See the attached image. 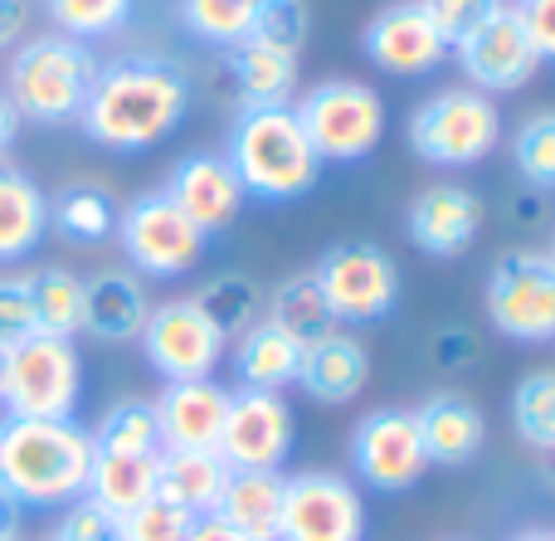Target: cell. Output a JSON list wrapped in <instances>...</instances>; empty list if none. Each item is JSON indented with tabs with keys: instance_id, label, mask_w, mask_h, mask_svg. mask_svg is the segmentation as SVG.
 Listing matches in <instances>:
<instances>
[{
	"instance_id": "1",
	"label": "cell",
	"mask_w": 555,
	"mask_h": 541,
	"mask_svg": "<svg viewBox=\"0 0 555 541\" xmlns=\"http://www.w3.org/2000/svg\"><path fill=\"white\" fill-rule=\"evenodd\" d=\"M191 113V78L162 54H122L98 68L83 103V132L107 152H152Z\"/></svg>"
},
{
	"instance_id": "2",
	"label": "cell",
	"mask_w": 555,
	"mask_h": 541,
	"mask_svg": "<svg viewBox=\"0 0 555 541\" xmlns=\"http://www.w3.org/2000/svg\"><path fill=\"white\" fill-rule=\"evenodd\" d=\"M93 435L74 420H5L0 488L20 507H68L88 493Z\"/></svg>"
},
{
	"instance_id": "3",
	"label": "cell",
	"mask_w": 555,
	"mask_h": 541,
	"mask_svg": "<svg viewBox=\"0 0 555 541\" xmlns=\"http://www.w3.org/2000/svg\"><path fill=\"white\" fill-rule=\"evenodd\" d=\"M224 156H230L244 195L269 201V205L302 201V195L322 181V156L307 142L293 103L287 107H240Z\"/></svg>"
},
{
	"instance_id": "4",
	"label": "cell",
	"mask_w": 555,
	"mask_h": 541,
	"mask_svg": "<svg viewBox=\"0 0 555 541\" xmlns=\"http://www.w3.org/2000/svg\"><path fill=\"white\" fill-rule=\"evenodd\" d=\"M98 54L83 39L68 35H35L10 54L5 68V103L15 117L39 127H64L83 117V103L98 83Z\"/></svg>"
},
{
	"instance_id": "5",
	"label": "cell",
	"mask_w": 555,
	"mask_h": 541,
	"mask_svg": "<svg viewBox=\"0 0 555 541\" xmlns=\"http://www.w3.org/2000/svg\"><path fill=\"white\" fill-rule=\"evenodd\" d=\"M502 142V113L478 88H439L410 113V152L429 166H478Z\"/></svg>"
},
{
	"instance_id": "6",
	"label": "cell",
	"mask_w": 555,
	"mask_h": 541,
	"mask_svg": "<svg viewBox=\"0 0 555 541\" xmlns=\"http://www.w3.org/2000/svg\"><path fill=\"white\" fill-rule=\"evenodd\" d=\"M312 152L326 162H361L385 137V103L361 78H322L293 103Z\"/></svg>"
},
{
	"instance_id": "7",
	"label": "cell",
	"mask_w": 555,
	"mask_h": 541,
	"mask_svg": "<svg viewBox=\"0 0 555 541\" xmlns=\"http://www.w3.org/2000/svg\"><path fill=\"white\" fill-rule=\"evenodd\" d=\"M83 400V357L64 337H25L5 361V420H74Z\"/></svg>"
},
{
	"instance_id": "8",
	"label": "cell",
	"mask_w": 555,
	"mask_h": 541,
	"mask_svg": "<svg viewBox=\"0 0 555 541\" xmlns=\"http://www.w3.org/2000/svg\"><path fill=\"white\" fill-rule=\"evenodd\" d=\"M488 318L502 337L555 342V259L546 249H507L488 273Z\"/></svg>"
},
{
	"instance_id": "9",
	"label": "cell",
	"mask_w": 555,
	"mask_h": 541,
	"mask_svg": "<svg viewBox=\"0 0 555 541\" xmlns=\"http://www.w3.org/2000/svg\"><path fill=\"white\" fill-rule=\"evenodd\" d=\"M117 240H122L127 263L146 279H181L205 254V234L166 191H146L132 205H122L117 210Z\"/></svg>"
},
{
	"instance_id": "10",
	"label": "cell",
	"mask_w": 555,
	"mask_h": 541,
	"mask_svg": "<svg viewBox=\"0 0 555 541\" xmlns=\"http://www.w3.org/2000/svg\"><path fill=\"white\" fill-rule=\"evenodd\" d=\"M317 288L336 322H380L400 302V269L395 259L371 240H346L317 259Z\"/></svg>"
},
{
	"instance_id": "11",
	"label": "cell",
	"mask_w": 555,
	"mask_h": 541,
	"mask_svg": "<svg viewBox=\"0 0 555 541\" xmlns=\"http://www.w3.org/2000/svg\"><path fill=\"white\" fill-rule=\"evenodd\" d=\"M365 498L351 478L307 468L283 484V523L278 541H361Z\"/></svg>"
},
{
	"instance_id": "12",
	"label": "cell",
	"mask_w": 555,
	"mask_h": 541,
	"mask_svg": "<svg viewBox=\"0 0 555 541\" xmlns=\"http://www.w3.org/2000/svg\"><path fill=\"white\" fill-rule=\"evenodd\" d=\"M142 351L152 361V371L162 381H205L215 376L224 347L230 342L215 332V322L195 308V298H171V302H152L142 327Z\"/></svg>"
},
{
	"instance_id": "13",
	"label": "cell",
	"mask_w": 555,
	"mask_h": 541,
	"mask_svg": "<svg viewBox=\"0 0 555 541\" xmlns=\"http://www.w3.org/2000/svg\"><path fill=\"white\" fill-rule=\"evenodd\" d=\"M351 464L356 478L371 484L375 493H404L429 474V454H424L414 410H375L356 425L351 435Z\"/></svg>"
},
{
	"instance_id": "14",
	"label": "cell",
	"mask_w": 555,
	"mask_h": 541,
	"mask_svg": "<svg viewBox=\"0 0 555 541\" xmlns=\"http://www.w3.org/2000/svg\"><path fill=\"white\" fill-rule=\"evenodd\" d=\"M293 405L283 390H230L220 429V459L230 468H278L293 454Z\"/></svg>"
},
{
	"instance_id": "15",
	"label": "cell",
	"mask_w": 555,
	"mask_h": 541,
	"mask_svg": "<svg viewBox=\"0 0 555 541\" xmlns=\"http://www.w3.org/2000/svg\"><path fill=\"white\" fill-rule=\"evenodd\" d=\"M459 64H463V74H468V88L492 98V93H517V88H527L541 68V54H537V44H531L527 25H521L517 5H502L488 25L473 29L459 44Z\"/></svg>"
},
{
	"instance_id": "16",
	"label": "cell",
	"mask_w": 555,
	"mask_h": 541,
	"mask_svg": "<svg viewBox=\"0 0 555 541\" xmlns=\"http://www.w3.org/2000/svg\"><path fill=\"white\" fill-rule=\"evenodd\" d=\"M361 49L375 68L395 78H424L449 59V44H443V35L434 29L429 10L420 0H395V5L375 10L361 35Z\"/></svg>"
},
{
	"instance_id": "17",
	"label": "cell",
	"mask_w": 555,
	"mask_h": 541,
	"mask_svg": "<svg viewBox=\"0 0 555 541\" xmlns=\"http://www.w3.org/2000/svg\"><path fill=\"white\" fill-rule=\"evenodd\" d=\"M166 195L191 215V224L205 240L230 230V224L240 220L244 201H249L224 152H191L185 162H176L171 181H166Z\"/></svg>"
},
{
	"instance_id": "18",
	"label": "cell",
	"mask_w": 555,
	"mask_h": 541,
	"mask_svg": "<svg viewBox=\"0 0 555 541\" xmlns=\"http://www.w3.org/2000/svg\"><path fill=\"white\" fill-rule=\"evenodd\" d=\"M404 224H410V240L420 244L424 254H434V259H459V254L473 249V240H478V230H482V201L468 185H453V181L424 185V191L414 195Z\"/></svg>"
},
{
	"instance_id": "19",
	"label": "cell",
	"mask_w": 555,
	"mask_h": 541,
	"mask_svg": "<svg viewBox=\"0 0 555 541\" xmlns=\"http://www.w3.org/2000/svg\"><path fill=\"white\" fill-rule=\"evenodd\" d=\"M224 410H230V390H224L215 376L166 381L162 400H156L162 449H215V454H220Z\"/></svg>"
},
{
	"instance_id": "20",
	"label": "cell",
	"mask_w": 555,
	"mask_h": 541,
	"mask_svg": "<svg viewBox=\"0 0 555 541\" xmlns=\"http://www.w3.org/2000/svg\"><path fill=\"white\" fill-rule=\"evenodd\" d=\"M414 425H420L429 464H443V468L473 464V459L482 454V445H488V420H482V410L473 405L463 390H439V396H429L414 410Z\"/></svg>"
},
{
	"instance_id": "21",
	"label": "cell",
	"mask_w": 555,
	"mask_h": 541,
	"mask_svg": "<svg viewBox=\"0 0 555 541\" xmlns=\"http://www.w3.org/2000/svg\"><path fill=\"white\" fill-rule=\"evenodd\" d=\"M146 283L127 269H103L93 279H83V332L98 342H137L146 327Z\"/></svg>"
},
{
	"instance_id": "22",
	"label": "cell",
	"mask_w": 555,
	"mask_h": 541,
	"mask_svg": "<svg viewBox=\"0 0 555 541\" xmlns=\"http://www.w3.org/2000/svg\"><path fill=\"white\" fill-rule=\"evenodd\" d=\"M371 376V357L351 332H332L322 342L302 347V366H297V386L317 400V405H351L365 390Z\"/></svg>"
},
{
	"instance_id": "23",
	"label": "cell",
	"mask_w": 555,
	"mask_h": 541,
	"mask_svg": "<svg viewBox=\"0 0 555 541\" xmlns=\"http://www.w3.org/2000/svg\"><path fill=\"white\" fill-rule=\"evenodd\" d=\"M234 468L215 449H162L156 459V498L191 517H210L224 498Z\"/></svg>"
},
{
	"instance_id": "24",
	"label": "cell",
	"mask_w": 555,
	"mask_h": 541,
	"mask_svg": "<svg viewBox=\"0 0 555 541\" xmlns=\"http://www.w3.org/2000/svg\"><path fill=\"white\" fill-rule=\"evenodd\" d=\"M49 234V195L20 166L0 162V263H20Z\"/></svg>"
},
{
	"instance_id": "25",
	"label": "cell",
	"mask_w": 555,
	"mask_h": 541,
	"mask_svg": "<svg viewBox=\"0 0 555 541\" xmlns=\"http://www.w3.org/2000/svg\"><path fill=\"white\" fill-rule=\"evenodd\" d=\"M283 484L278 468H234L224 498L215 513L230 527H240L249 541H278V523H283Z\"/></svg>"
},
{
	"instance_id": "26",
	"label": "cell",
	"mask_w": 555,
	"mask_h": 541,
	"mask_svg": "<svg viewBox=\"0 0 555 541\" xmlns=\"http://www.w3.org/2000/svg\"><path fill=\"white\" fill-rule=\"evenodd\" d=\"M156 459L162 454H117V449H93V474H88V503L113 513L122 523L142 503L156 498Z\"/></svg>"
},
{
	"instance_id": "27",
	"label": "cell",
	"mask_w": 555,
	"mask_h": 541,
	"mask_svg": "<svg viewBox=\"0 0 555 541\" xmlns=\"http://www.w3.org/2000/svg\"><path fill=\"white\" fill-rule=\"evenodd\" d=\"M234 376L244 390H283L297 386V366H302V342H293L283 327L259 318L244 337H234Z\"/></svg>"
},
{
	"instance_id": "28",
	"label": "cell",
	"mask_w": 555,
	"mask_h": 541,
	"mask_svg": "<svg viewBox=\"0 0 555 541\" xmlns=\"http://www.w3.org/2000/svg\"><path fill=\"white\" fill-rule=\"evenodd\" d=\"M230 74L240 88V107H287L297 93V54L244 39L230 49Z\"/></svg>"
},
{
	"instance_id": "29",
	"label": "cell",
	"mask_w": 555,
	"mask_h": 541,
	"mask_svg": "<svg viewBox=\"0 0 555 541\" xmlns=\"http://www.w3.org/2000/svg\"><path fill=\"white\" fill-rule=\"evenodd\" d=\"M49 230H59L68 244H78V249L107 244L117 234V201L93 181L64 185L59 201H49Z\"/></svg>"
},
{
	"instance_id": "30",
	"label": "cell",
	"mask_w": 555,
	"mask_h": 541,
	"mask_svg": "<svg viewBox=\"0 0 555 541\" xmlns=\"http://www.w3.org/2000/svg\"><path fill=\"white\" fill-rule=\"evenodd\" d=\"M269 322L283 327L293 342H302V347L332 337L336 318H332V308H326L322 288H317V273H293V279L278 283L269 298Z\"/></svg>"
},
{
	"instance_id": "31",
	"label": "cell",
	"mask_w": 555,
	"mask_h": 541,
	"mask_svg": "<svg viewBox=\"0 0 555 541\" xmlns=\"http://www.w3.org/2000/svg\"><path fill=\"white\" fill-rule=\"evenodd\" d=\"M29 298H35V322L44 337L74 342L83 332V279L68 269H39L29 273Z\"/></svg>"
},
{
	"instance_id": "32",
	"label": "cell",
	"mask_w": 555,
	"mask_h": 541,
	"mask_svg": "<svg viewBox=\"0 0 555 541\" xmlns=\"http://www.w3.org/2000/svg\"><path fill=\"white\" fill-rule=\"evenodd\" d=\"M195 308L215 322V332H220L224 342H234V337H244V332L259 322L263 293H259V283H254L249 273H220V279L201 283Z\"/></svg>"
},
{
	"instance_id": "33",
	"label": "cell",
	"mask_w": 555,
	"mask_h": 541,
	"mask_svg": "<svg viewBox=\"0 0 555 541\" xmlns=\"http://www.w3.org/2000/svg\"><path fill=\"white\" fill-rule=\"evenodd\" d=\"M512 425H517L521 445L555 454V371L551 366L517 381V390H512Z\"/></svg>"
},
{
	"instance_id": "34",
	"label": "cell",
	"mask_w": 555,
	"mask_h": 541,
	"mask_svg": "<svg viewBox=\"0 0 555 541\" xmlns=\"http://www.w3.org/2000/svg\"><path fill=\"white\" fill-rule=\"evenodd\" d=\"M93 435V449H117V454H162V429H156L152 400H117Z\"/></svg>"
},
{
	"instance_id": "35",
	"label": "cell",
	"mask_w": 555,
	"mask_h": 541,
	"mask_svg": "<svg viewBox=\"0 0 555 541\" xmlns=\"http://www.w3.org/2000/svg\"><path fill=\"white\" fill-rule=\"evenodd\" d=\"M254 0H181V20L191 35H201L205 44L234 49L249 39L254 29Z\"/></svg>"
},
{
	"instance_id": "36",
	"label": "cell",
	"mask_w": 555,
	"mask_h": 541,
	"mask_svg": "<svg viewBox=\"0 0 555 541\" xmlns=\"http://www.w3.org/2000/svg\"><path fill=\"white\" fill-rule=\"evenodd\" d=\"M49 20L59 25V35L68 39H103L132 20V0H44Z\"/></svg>"
},
{
	"instance_id": "37",
	"label": "cell",
	"mask_w": 555,
	"mask_h": 541,
	"mask_svg": "<svg viewBox=\"0 0 555 541\" xmlns=\"http://www.w3.org/2000/svg\"><path fill=\"white\" fill-rule=\"evenodd\" d=\"M512 162H517L521 181L537 191H555V107L531 113L512 137Z\"/></svg>"
},
{
	"instance_id": "38",
	"label": "cell",
	"mask_w": 555,
	"mask_h": 541,
	"mask_svg": "<svg viewBox=\"0 0 555 541\" xmlns=\"http://www.w3.org/2000/svg\"><path fill=\"white\" fill-rule=\"evenodd\" d=\"M307 35H312V15H307L302 0H269V5L254 10L249 39H259V44H273L283 54H302Z\"/></svg>"
},
{
	"instance_id": "39",
	"label": "cell",
	"mask_w": 555,
	"mask_h": 541,
	"mask_svg": "<svg viewBox=\"0 0 555 541\" xmlns=\"http://www.w3.org/2000/svg\"><path fill=\"white\" fill-rule=\"evenodd\" d=\"M424 10H429V20H434V29L443 35V44L449 49H459L463 39L473 35V29H482L492 15H498L507 0H420Z\"/></svg>"
},
{
	"instance_id": "40",
	"label": "cell",
	"mask_w": 555,
	"mask_h": 541,
	"mask_svg": "<svg viewBox=\"0 0 555 541\" xmlns=\"http://www.w3.org/2000/svg\"><path fill=\"white\" fill-rule=\"evenodd\" d=\"M191 513H181L176 503H162V498H152V503H142L137 513L122 517V541H185L191 537Z\"/></svg>"
},
{
	"instance_id": "41",
	"label": "cell",
	"mask_w": 555,
	"mask_h": 541,
	"mask_svg": "<svg viewBox=\"0 0 555 541\" xmlns=\"http://www.w3.org/2000/svg\"><path fill=\"white\" fill-rule=\"evenodd\" d=\"M39 322H35V298H29V279H15L5 273L0 279V347H20L25 337H35Z\"/></svg>"
},
{
	"instance_id": "42",
	"label": "cell",
	"mask_w": 555,
	"mask_h": 541,
	"mask_svg": "<svg viewBox=\"0 0 555 541\" xmlns=\"http://www.w3.org/2000/svg\"><path fill=\"white\" fill-rule=\"evenodd\" d=\"M54 541H122V523H117L113 513H103L98 503L78 498V503H68V513L59 517Z\"/></svg>"
},
{
	"instance_id": "43",
	"label": "cell",
	"mask_w": 555,
	"mask_h": 541,
	"mask_svg": "<svg viewBox=\"0 0 555 541\" xmlns=\"http://www.w3.org/2000/svg\"><path fill=\"white\" fill-rule=\"evenodd\" d=\"M434 361H439L443 371H468V366H478V332H468V327H443L439 337H434Z\"/></svg>"
},
{
	"instance_id": "44",
	"label": "cell",
	"mask_w": 555,
	"mask_h": 541,
	"mask_svg": "<svg viewBox=\"0 0 555 541\" xmlns=\"http://www.w3.org/2000/svg\"><path fill=\"white\" fill-rule=\"evenodd\" d=\"M517 15H521V25H527L531 44H537L541 64H546V59L555 64V0H521Z\"/></svg>"
},
{
	"instance_id": "45",
	"label": "cell",
	"mask_w": 555,
	"mask_h": 541,
	"mask_svg": "<svg viewBox=\"0 0 555 541\" xmlns=\"http://www.w3.org/2000/svg\"><path fill=\"white\" fill-rule=\"evenodd\" d=\"M25 29H29V0H0V49L20 44Z\"/></svg>"
},
{
	"instance_id": "46",
	"label": "cell",
	"mask_w": 555,
	"mask_h": 541,
	"mask_svg": "<svg viewBox=\"0 0 555 541\" xmlns=\"http://www.w3.org/2000/svg\"><path fill=\"white\" fill-rule=\"evenodd\" d=\"M185 541H249V537H244L240 527L224 523L220 513H210V517H195V523H191V537H185Z\"/></svg>"
},
{
	"instance_id": "47",
	"label": "cell",
	"mask_w": 555,
	"mask_h": 541,
	"mask_svg": "<svg viewBox=\"0 0 555 541\" xmlns=\"http://www.w3.org/2000/svg\"><path fill=\"white\" fill-rule=\"evenodd\" d=\"M10 537H20V503L0 488V541H10Z\"/></svg>"
},
{
	"instance_id": "48",
	"label": "cell",
	"mask_w": 555,
	"mask_h": 541,
	"mask_svg": "<svg viewBox=\"0 0 555 541\" xmlns=\"http://www.w3.org/2000/svg\"><path fill=\"white\" fill-rule=\"evenodd\" d=\"M15 127H20L15 107H10V103H5V93H0V152H5V146L15 142Z\"/></svg>"
},
{
	"instance_id": "49",
	"label": "cell",
	"mask_w": 555,
	"mask_h": 541,
	"mask_svg": "<svg viewBox=\"0 0 555 541\" xmlns=\"http://www.w3.org/2000/svg\"><path fill=\"white\" fill-rule=\"evenodd\" d=\"M512 541H555V527H531V532H517Z\"/></svg>"
},
{
	"instance_id": "50",
	"label": "cell",
	"mask_w": 555,
	"mask_h": 541,
	"mask_svg": "<svg viewBox=\"0 0 555 541\" xmlns=\"http://www.w3.org/2000/svg\"><path fill=\"white\" fill-rule=\"evenodd\" d=\"M5 361H10V351L0 347V396H5Z\"/></svg>"
},
{
	"instance_id": "51",
	"label": "cell",
	"mask_w": 555,
	"mask_h": 541,
	"mask_svg": "<svg viewBox=\"0 0 555 541\" xmlns=\"http://www.w3.org/2000/svg\"><path fill=\"white\" fill-rule=\"evenodd\" d=\"M546 254H551V259H555V240H551V249H546Z\"/></svg>"
},
{
	"instance_id": "52",
	"label": "cell",
	"mask_w": 555,
	"mask_h": 541,
	"mask_svg": "<svg viewBox=\"0 0 555 541\" xmlns=\"http://www.w3.org/2000/svg\"><path fill=\"white\" fill-rule=\"evenodd\" d=\"M254 5H269V0H254Z\"/></svg>"
},
{
	"instance_id": "53",
	"label": "cell",
	"mask_w": 555,
	"mask_h": 541,
	"mask_svg": "<svg viewBox=\"0 0 555 541\" xmlns=\"http://www.w3.org/2000/svg\"><path fill=\"white\" fill-rule=\"evenodd\" d=\"M10 541H20V537H10Z\"/></svg>"
},
{
	"instance_id": "54",
	"label": "cell",
	"mask_w": 555,
	"mask_h": 541,
	"mask_svg": "<svg viewBox=\"0 0 555 541\" xmlns=\"http://www.w3.org/2000/svg\"><path fill=\"white\" fill-rule=\"evenodd\" d=\"M44 541H54V537H44Z\"/></svg>"
},
{
	"instance_id": "55",
	"label": "cell",
	"mask_w": 555,
	"mask_h": 541,
	"mask_svg": "<svg viewBox=\"0 0 555 541\" xmlns=\"http://www.w3.org/2000/svg\"><path fill=\"white\" fill-rule=\"evenodd\" d=\"M517 5H521V0H517Z\"/></svg>"
}]
</instances>
